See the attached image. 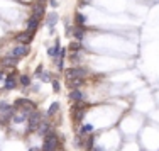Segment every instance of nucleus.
Returning a JSON list of instances; mask_svg holds the SVG:
<instances>
[{"mask_svg":"<svg viewBox=\"0 0 159 151\" xmlns=\"http://www.w3.org/2000/svg\"><path fill=\"white\" fill-rule=\"evenodd\" d=\"M59 148H61V141H59L58 134L56 133H49L44 136V143H43V148H41V151H58Z\"/></svg>","mask_w":159,"mask_h":151,"instance_id":"obj_1","label":"nucleus"},{"mask_svg":"<svg viewBox=\"0 0 159 151\" xmlns=\"http://www.w3.org/2000/svg\"><path fill=\"white\" fill-rule=\"evenodd\" d=\"M43 114L37 111L31 112V116H29L27 119V133H37V129H39V124L43 122Z\"/></svg>","mask_w":159,"mask_h":151,"instance_id":"obj_2","label":"nucleus"},{"mask_svg":"<svg viewBox=\"0 0 159 151\" xmlns=\"http://www.w3.org/2000/svg\"><path fill=\"white\" fill-rule=\"evenodd\" d=\"M16 116V107L7 102H0V122H7Z\"/></svg>","mask_w":159,"mask_h":151,"instance_id":"obj_3","label":"nucleus"},{"mask_svg":"<svg viewBox=\"0 0 159 151\" xmlns=\"http://www.w3.org/2000/svg\"><path fill=\"white\" fill-rule=\"evenodd\" d=\"M86 73H88V70L83 68V66H73V68H68V70L64 71L66 80H71V78H85Z\"/></svg>","mask_w":159,"mask_h":151,"instance_id":"obj_4","label":"nucleus"},{"mask_svg":"<svg viewBox=\"0 0 159 151\" xmlns=\"http://www.w3.org/2000/svg\"><path fill=\"white\" fill-rule=\"evenodd\" d=\"M37 26H39V17L31 16V17H29V21H27V24H25V29H27L29 34H32V36H34V31L37 29Z\"/></svg>","mask_w":159,"mask_h":151,"instance_id":"obj_5","label":"nucleus"},{"mask_svg":"<svg viewBox=\"0 0 159 151\" xmlns=\"http://www.w3.org/2000/svg\"><path fill=\"white\" fill-rule=\"evenodd\" d=\"M51 131H52V129H51V122H49L48 119H43V122L39 124V129H37V134L44 138V136L49 134Z\"/></svg>","mask_w":159,"mask_h":151,"instance_id":"obj_6","label":"nucleus"},{"mask_svg":"<svg viewBox=\"0 0 159 151\" xmlns=\"http://www.w3.org/2000/svg\"><path fill=\"white\" fill-rule=\"evenodd\" d=\"M29 53V46H25V44H20V46H16L12 51V56H16V58H20V56H25Z\"/></svg>","mask_w":159,"mask_h":151,"instance_id":"obj_7","label":"nucleus"},{"mask_svg":"<svg viewBox=\"0 0 159 151\" xmlns=\"http://www.w3.org/2000/svg\"><path fill=\"white\" fill-rule=\"evenodd\" d=\"M83 99H85V93L81 92V90H71L70 92V100H73L75 104H78V102H83Z\"/></svg>","mask_w":159,"mask_h":151,"instance_id":"obj_8","label":"nucleus"},{"mask_svg":"<svg viewBox=\"0 0 159 151\" xmlns=\"http://www.w3.org/2000/svg\"><path fill=\"white\" fill-rule=\"evenodd\" d=\"M32 37H34L32 34H29L27 31H25V32H20V34H17V36H16V39L19 41V43H22V44H25V46H27V44L32 41Z\"/></svg>","mask_w":159,"mask_h":151,"instance_id":"obj_9","label":"nucleus"},{"mask_svg":"<svg viewBox=\"0 0 159 151\" xmlns=\"http://www.w3.org/2000/svg\"><path fill=\"white\" fill-rule=\"evenodd\" d=\"M66 82H68L71 90H78L80 87L85 83V78H71V80H66Z\"/></svg>","mask_w":159,"mask_h":151,"instance_id":"obj_10","label":"nucleus"},{"mask_svg":"<svg viewBox=\"0 0 159 151\" xmlns=\"http://www.w3.org/2000/svg\"><path fill=\"white\" fill-rule=\"evenodd\" d=\"M44 10H46V5H44V3H36V5L32 7V16L41 19L44 16Z\"/></svg>","mask_w":159,"mask_h":151,"instance_id":"obj_11","label":"nucleus"},{"mask_svg":"<svg viewBox=\"0 0 159 151\" xmlns=\"http://www.w3.org/2000/svg\"><path fill=\"white\" fill-rule=\"evenodd\" d=\"M17 63H19V58H16V56H12V54L5 56V58L2 59V65L3 66H16Z\"/></svg>","mask_w":159,"mask_h":151,"instance_id":"obj_12","label":"nucleus"},{"mask_svg":"<svg viewBox=\"0 0 159 151\" xmlns=\"http://www.w3.org/2000/svg\"><path fill=\"white\" fill-rule=\"evenodd\" d=\"M16 85H17V80L14 78V75H12V73L7 75V77H5V90H12V88H16Z\"/></svg>","mask_w":159,"mask_h":151,"instance_id":"obj_13","label":"nucleus"},{"mask_svg":"<svg viewBox=\"0 0 159 151\" xmlns=\"http://www.w3.org/2000/svg\"><path fill=\"white\" fill-rule=\"evenodd\" d=\"M58 19H59L58 14H56V12H51V14H48L46 24L49 26V27H54V26H56V22H58Z\"/></svg>","mask_w":159,"mask_h":151,"instance_id":"obj_14","label":"nucleus"},{"mask_svg":"<svg viewBox=\"0 0 159 151\" xmlns=\"http://www.w3.org/2000/svg\"><path fill=\"white\" fill-rule=\"evenodd\" d=\"M73 36L76 37V41H78V43H81V39L85 37V27H81V26H78V27H75V31H73Z\"/></svg>","mask_w":159,"mask_h":151,"instance_id":"obj_15","label":"nucleus"},{"mask_svg":"<svg viewBox=\"0 0 159 151\" xmlns=\"http://www.w3.org/2000/svg\"><path fill=\"white\" fill-rule=\"evenodd\" d=\"M93 131H95L93 124H85V126L80 129V136H81V134H93Z\"/></svg>","mask_w":159,"mask_h":151,"instance_id":"obj_16","label":"nucleus"},{"mask_svg":"<svg viewBox=\"0 0 159 151\" xmlns=\"http://www.w3.org/2000/svg\"><path fill=\"white\" fill-rule=\"evenodd\" d=\"M58 109H59V104H58V102H54V104H52V105H51V107H49V109H48V112H46V116H48V117H52V116H54V114H56V112H58Z\"/></svg>","mask_w":159,"mask_h":151,"instance_id":"obj_17","label":"nucleus"},{"mask_svg":"<svg viewBox=\"0 0 159 151\" xmlns=\"http://www.w3.org/2000/svg\"><path fill=\"white\" fill-rule=\"evenodd\" d=\"M75 21H76L78 26H81V27H83V26H85V22H86V17L83 16L81 12H76V16H75Z\"/></svg>","mask_w":159,"mask_h":151,"instance_id":"obj_18","label":"nucleus"},{"mask_svg":"<svg viewBox=\"0 0 159 151\" xmlns=\"http://www.w3.org/2000/svg\"><path fill=\"white\" fill-rule=\"evenodd\" d=\"M70 48H71V51H73V53H80V51H83V46H81V43H78V41H75V43H71V44H70Z\"/></svg>","mask_w":159,"mask_h":151,"instance_id":"obj_19","label":"nucleus"},{"mask_svg":"<svg viewBox=\"0 0 159 151\" xmlns=\"http://www.w3.org/2000/svg\"><path fill=\"white\" fill-rule=\"evenodd\" d=\"M19 80H20V85L22 87H29V85H31V78H29L27 75H20V78H19Z\"/></svg>","mask_w":159,"mask_h":151,"instance_id":"obj_20","label":"nucleus"},{"mask_svg":"<svg viewBox=\"0 0 159 151\" xmlns=\"http://www.w3.org/2000/svg\"><path fill=\"white\" fill-rule=\"evenodd\" d=\"M71 61L73 63H81V54H80V53H71Z\"/></svg>","mask_w":159,"mask_h":151,"instance_id":"obj_21","label":"nucleus"},{"mask_svg":"<svg viewBox=\"0 0 159 151\" xmlns=\"http://www.w3.org/2000/svg\"><path fill=\"white\" fill-rule=\"evenodd\" d=\"M41 80H43V82H49V80H51V75H49L48 71H46V73H41Z\"/></svg>","mask_w":159,"mask_h":151,"instance_id":"obj_22","label":"nucleus"},{"mask_svg":"<svg viewBox=\"0 0 159 151\" xmlns=\"http://www.w3.org/2000/svg\"><path fill=\"white\" fill-rule=\"evenodd\" d=\"M52 88H54V92H59V82L58 80H52Z\"/></svg>","mask_w":159,"mask_h":151,"instance_id":"obj_23","label":"nucleus"},{"mask_svg":"<svg viewBox=\"0 0 159 151\" xmlns=\"http://www.w3.org/2000/svg\"><path fill=\"white\" fill-rule=\"evenodd\" d=\"M41 73H43V66L39 65V66L36 68V77H41Z\"/></svg>","mask_w":159,"mask_h":151,"instance_id":"obj_24","label":"nucleus"},{"mask_svg":"<svg viewBox=\"0 0 159 151\" xmlns=\"http://www.w3.org/2000/svg\"><path fill=\"white\" fill-rule=\"evenodd\" d=\"M49 5H51V7H58V2H56V0H49Z\"/></svg>","mask_w":159,"mask_h":151,"instance_id":"obj_25","label":"nucleus"},{"mask_svg":"<svg viewBox=\"0 0 159 151\" xmlns=\"http://www.w3.org/2000/svg\"><path fill=\"white\" fill-rule=\"evenodd\" d=\"M86 151H102V148H98V146H93V148L86 149Z\"/></svg>","mask_w":159,"mask_h":151,"instance_id":"obj_26","label":"nucleus"},{"mask_svg":"<svg viewBox=\"0 0 159 151\" xmlns=\"http://www.w3.org/2000/svg\"><path fill=\"white\" fill-rule=\"evenodd\" d=\"M90 0H81V5H85V3H88Z\"/></svg>","mask_w":159,"mask_h":151,"instance_id":"obj_27","label":"nucleus"},{"mask_svg":"<svg viewBox=\"0 0 159 151\" xmlns=\"http://www.w3.org/2000/svg\"><path fill=\"white\" fill-rule=\"evenodd\" d=\"M3 78H5V77H3V73L0 71V80H3Z\"/></svg>","mask_w":159,"mask_h":151,"instance_id":"obj_28","label":"nucleus"},{"mask_svg":"<svg viewBox=\"0 0 159 151\" xmlns=\"http://www.w3.org/2000/svg\"><path fill=\"white\" fill-rule=\"evenodd\" d=\"M43 2H44V0H39V3H43Z\"/></svg>","mask_w":159,"mask_h":151,"instance_id":"obj_29","label":"nucleus"},{"mask_svg":"<svg viewBox=\"0 0 159 151\" xmlns=\"http://www.w3.org/2000/svg\"><path fill=\"white\" fill-rule=\"evenodd\" d=\"M29 151H32V149H29Z\"/></svg>","mask_w":159,"mask_h":151,"instance_id":"obj_30","label":"nucleus"}]
</instances>
